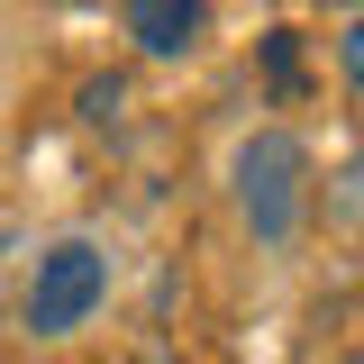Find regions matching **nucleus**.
Returning <instances> with one entry per match:
<instances>
[{
    "label": "nucleus",
    "instance_id": "nucleus-3",
    "mask_svg": "<svg viewBox=\"0 0 364 364\" xmlns=\"http://www.w3.org/2000/svg\"><path fill=\"white\" fill-rule=\"evenodd\" d=\"M128 37L146 55H191L210 37V0H128Z\"/></svg>",
    "mask_w": 364,
    "mask_h": 364
},
{
    "label": "nucleus",
    "instance_id": "nucleus-2",
    "mask_svg": "<svg viewBox=\"0 0 364 364\" xmlns=\"http://www.w3.org/2000/svg\"><path fill=\"white\" fill-rule=\"evenodd\" d=\"M100 301H109V255L91 237H64V246L37 255V282H28V328L37 337H73Z\"/></svg>",
    "mask_w": 364,
    "mask_h": 364
},
{
    "label": "nucleus",
    "instance_id": "nucleus-5",
    "mask_svg": "<svg viewBox=\"0 0 364 364\" xmlns=\"http://www.w3.org/2000/svg\"><path fill=\"white\" fill-rule=\"evenodd\" d=\"M146 364H173V355H146Z\"/></svg>",
    "mask_w": 364,
    "mask_h": 364
},
{
    "label": "nucleus",
    "instance_id": "nucleus-4",
    "mask_svg": "<svg viewBox=\"0 0 364 364\" xmlns=\"http://www.w3.org/2000/svg\"><path fill=\"white\" fill-rule=\"evenodd\" d=\"M337 64H346V82L364 91V18H355V28H346V37H337Z\"/></svg>",
    "mask_w": 364,
    "mask_h": 364
},
{
    "label": "nucleus",
    "instance_id": "nucleus-1",
    "mask_svg": "<svg viewBox=\"0 0 364 364\" xmlns=\"http://www.w3.org/2000/svg\"><path fill=\"white\" fill-rule=\"evenodd\" d=\"M301 200H310V155L291 128H264L237 146V210L255 228V246H291L301 237Z\"/></svg>",
    "mask_w": 364,
    "mask_h": 364
},
{
    "label": "nucleus",
    "instance_id": "nucleus-6",
    "mask_svg": "<svg viewBox=\"0 0 364 364\" xmlns=\"http://www.w3.org/2000/svg\"><path fill=\"white\" fill-rule=\"evenodd\" d=\"M355 364H364V355H355Z\"/></svg>",
    "mask_w": 364,
    "mask_h": 364
}]
</instances>
